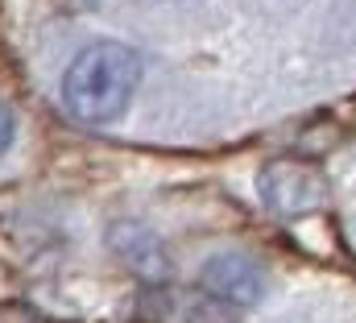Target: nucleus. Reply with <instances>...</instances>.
<instances>
[{
    "label": "nucleus",
    "instance_id": "f257e3e1",
    "mask_svg": "<svg viewBox=\"0 0 356 323\" xmlns=\"http://www.w3.org/2000/svg\"><path fill=\"white\" fill-rule=\"evenodd\" d=\"M141 83V58L120 42H95L79 50L71 71L63 75V104L83 125L116 120Z\"/></svg>",
    "mask_w": 356,
    "mask_h": 323
},
{
    "label": "nucleus",
    "instance_id": "f03ea898",
    "mask_svg": "<svg viewBox=\"0 0 356 323\" xmlns=\"http://www.w3.org/2000/svg\"><path fill=\"white\" fill-rule=\"evenodd\" d=\"M8 145H13V112L0 104V154H4Z\"/></svg>",
    "mask_w": 356,
    "mask_h": 323
}]
</instances>
